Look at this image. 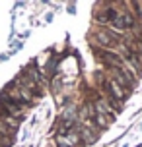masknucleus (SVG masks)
<instances>
[{"label":"nucleus","instance_id":"f257e3e1","mask_svg":"<svg viewBox=\"0 0 142 147\" xmlns=\"http://www.w3.org/2000/svg\"><path fill=\"white\" fill-rule=\"evenodd\" d=\"M94 37H96L99 49H103V51H113V49L121 43L119 39L113 35L111 31H107V29H97L96 33H94Z\"/></svg>","mask_w":142,"mask_h":147},{"label":"nucleus","instance_id":"f03ea898","mask_svg":"<svg viewBox=\"0 0 142 147\" xmlns=\"http://www.w3.org/2000/svg\"><path fill=\"white\" fill-rule=\"evenodd\" d=\"M0 107L4 109L6 114H10V116H14V118H20V116H22V112H23L22 105H16L14 101H10L6 95H2V99H0Z\"/></svg>","mask_w":142,"mask_h":147},{"label":"nucleus","instance_id":"7ed1b4c3","mask_svg":"<svg viewBox=\"0 0 142 147\" xmlns=\"http://www.w3.org/2000/svg\"><path fill=\"white\" fill-rule=\"evenodd\" d=\"M4 95L10 99V101H14L16 105H22L23 101H22V95H20V89L16 87V85H8V89L4 91Z\"/></svg>","mask_w":142,"mask_h":147},{"label":"nucleus","instance_id":"20e7f679","mask_svg":"<svg viewBox=\"0 0 142 147\" xmlns=\"http://www.w3.org/2000/svg\"><path fill=\"white\" fill-rule=\"evenodd\" d=\"M80 134H82L80 138H84L86 143H94V141L97 140V132H94V130H90V128H82Z\"/></svg>","mask_w":142,"mask_h":147},{"label":"nucleus","instance_id":"39448f33","mask_svg":"<svg viewBox=\"0 0 142 147\" xmlns=\"http://www.w3.org/2000/svg\"><path fill=\"white\" fill-rule=\"evenodd\" d=\"M0 120L8 126V130H16V128L20 126V118H14V116H10V114H4Z\"/></svg>","mask_w":142,"mask_h":147},{"label":"nucleus","instance_id":"423d86ee","mask_svg":"<svg viewBox=\"0 0 142 147\" xmlns=\"http://www.w3.org/2000/svg\"><path fill=\"white\" fill-rule=\"evenodd\" d=\"M8 134H10V130H8V126L4 124L2 120H0V138H2V136H8Z\"/></svg>","mask_w":142,"mask_h":147},{"label":"nucleus","instance_id":"0eeeda50","mask_svg":"<svg viewBox=\"0 0 142 147\" xmlns=\"http://www.w3.org/2000/svg\"><path fill=\"white\" fill-rule=\"evenodd\" d=\"M64 147H68V145H64Z\"/></svg>","mask_w":142,"mask_h":147},{"label":"nucleus","instance_id":"6e6552de","mask_svg":"<svg viewBox=\"0 0 142 147\" xmlns=\"http://www.w3.org/2000/svg\"><path fill=\"white\" fill-rule=\"evenodd\" d=\"M0 147H2V145H0Z\"/></svg>","mask_w":142,"mask_h":147}]
</instances>
